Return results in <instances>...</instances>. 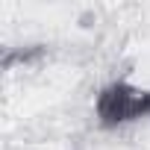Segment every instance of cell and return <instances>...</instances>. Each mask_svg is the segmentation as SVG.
Segmentation results:
<instances>
[{
  "label": "cell",
  "instance_id": "6da1fadb",
  "mask_svg": "<svg viewBox=\"0 0 150 150\" xmlns=\"http://www.w3.org/2000/svg\"><path fill=\"white\" fill-rule=\"evenodd\" d=\"M94 115H97V124L106 129L147 118L150 115V86L127 80V77L103 86L100 94L94 97Z\"/></svg>",
  "mask_w": 150,
  "mask_h": 150
}]
</instances>
